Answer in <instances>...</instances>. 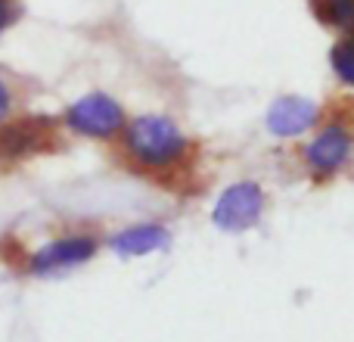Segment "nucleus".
Returning a JSON list of instances; mask_svg holds the SVG:
<instances>
[{
	"label": "nucleus",
	"mask_w": 354,
	"mask_h": 342,
	"mask_svg": "<svg viewBox=\"0 0 354 342\" xmlns=\"http://www.w3.org/2000/svg\"><path fill=\"white\" fill-rule=\"evenodd\" d=\"M174 233L165 221H131V224H122L115 231L103 233V249L112 252L115 258H149L159 255L171 246Z\"/></svg>",
	"instance_id": "8"
},
{
	"label": "nucleus",
	"mask_w": 354,
	"mask_h": 342,
	"mask_svg": "<svg viewBox=\"0 0 354 342\" xmlns=\"http://www.w3.org/2000/svg\"><path fill=\"white\" fill-rule=\"evenodd\" d=\"M115 156L137 177L162 187H180L193 181L199 165V141L165 112H140L128 118L115 143Z\"/></svg>",
	"instance_id": "1"
},
{
	"label": "nucleus",
	"mask_w": 354,
	"mask_h": 342,
	"mask_svg": "<svg viewBox=\"0 0 354 342\" xmlns=\"http://www.w3.org/2000/svg\"><path fill=\"white\" fill-rule=\"evenodd\" d=\"M103 252V231L97 227H66V231L47 237L35 249L19 252L16 268L31 280H53L72 271H81Z\"/></svg>",
	"instance_id": "2"
},
{
	"label": "nucleus",
	"mask_w": 354,
	"mask_h": 342,
	"mask_svg": "<svg viewBox=\"0 0 354 342\" xmlns=\"http://www.w3.org/2000/svg\"><path fill=\"white\" fill-rule=\"evenodd\" d=\"M301 171L314 183H330L354 165V125L342 116H326L299 150Z\"/></svg>",
	"instance_id": "4"
},
{
	"label": "nucleus",
	"mask_w": 354,
	"mask_h": 342,
	"mask_svg": "<svg viewBox=\"0 0 354 342\" xmlns=\"http://www.w3.org/2000/svg\"><path fill=\"white\" fill-rule=\"evenodd\" d=\"M59 137L66 134L56 118L22 112L12 122L0 125V168H16L44 153H53L59 150Z\"/></svg>",
	"instance_id": "5"
},
{
	"label": "nucleus",
	"mask_w": 354,
	"mask_h": 342,
	"mask_svg": "<svg viewBox=\"0 0 354 342\" xmlns=\"http://www.w3.org/2000/svg\"><path fill=\"white\" fill-rule=\"evenodd\" d=\"M128 118H131V112L124 109V103L115 93L84 91L62 106L56 122H59L66 137L100 143V147H115L124 125H128Z\"/></svg>",
	"instance_id": "3"
},
{
	"label": "nucleus",
	"mask_w": 354,
	"mask_h": 342,
	"mask_svg": "<svg viewBox=\"0 0 354 342\" xmlns=\"http://www.w3.org/2000/svg\"><path fill=\"white\" fill-rule=\"evenodd\" d=\"M326 60H330V72H333V78L339 81V87L354 93V37H348V35L333 37Z\"/></svg>",
	"instance_id": "10"
},
{
	"label": "nucleus",
	"mask_w": 354,
	"mask_h": 342,
	"mask_svg": "<svg viewBox=\"0 0 354 342\" xmlns=\"http://www.w3.org/2000/svg\"><path fill=\"white\" fill-rule=\"evenodd\" d=\"M268 215V190H264L261 181L255 177H243V181H233L214 196L212 202V224L218 227L221 233H249L255 231L258 224Z\"/></svg>",
	"instance_id": "6"
},
{
	"label": "nucleus",
	"mask_w": 354,
	"mask_h": 342,
	"mask_svg": "<svg viewBox=\"0 0 354 342\" xmlns=\"http://www.w3.org/2000/svg\"><path fill=\"white\" fill-rule=\"evenodd\" d=\"M25 112V91L22 84H19L16 75L3 72L0 69V125L12 122L16 116H22Z\"/></svg>",
	"instance_id": "11"
},
{
	"label": "nucleus",
	"mask_w": 354,
	"mask_h": 342,
	"mask_svg": "<svg viewBox=\"0 0 354 342\" xmlns=\"http://www.w3.org/2000/svg\"><path fill=\"white\" fill-rule=\"evenodd\" d=\"M326 118V109L305 93H280L264 109V128L274 141H305Z\"/></svg>",
	"instance_id": "7"
},
{
	"label": "nucleus",
	"mask_w": 354,
	"mask_h": 342,
	"mask_svg": "<svg viewBox=\"0 0 354 342\" xmlns=\"http://www.w3.org/2000/svg\"><path fill=\"white\" fill-rule=\"evenodd\" d=\"M25 16L22 0H0V37H6Z\"/></svg>",
	"instance_id": "12"
},
{
	"label": "nucleus",
	"mask_w": 354,
	"mask_h": 342,
	"mask_svg": "<svg viewBox=\"0 0 354 342\" xmlns=\"http://www.w3.org/2000/svg\"><path fill=\"white\" fill-rule=\"evenodd\" d=\"M311 12L324 28L354 37V0H308Z\"/></svg>",
	"instance_id": "9"
}]
</instances>
